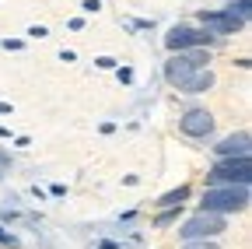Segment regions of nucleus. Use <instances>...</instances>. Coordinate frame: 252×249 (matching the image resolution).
Returning <instances> with one entry per match:
<instances>
[{
    "label": "nucleus",
    "instance_id": "1",
    "mask_svg": "<svg viewBox=\"0 0 252 249\" xmlns=\"http://www.w3.org/2000/svg\"><path fill=\"white\" fill-rule=\"evenodd\" d=\"M249 179H252L249 154H238V158H220V162L207 172L210 190H214V186H249Z\"/></svg>",
    "mask_w": 252,
    "mask_h": 249
},
{
    "label": "nucleus",
    "instance_id": "2",
    "mask_svg": "<svg viewBox=\"0 0 252 249\" xmlns=\"http://www.w3.org/2000/svg\"><path fill=\"white\" fill-rule=\"evenodd\" d=\"M249 207V186H214L203 193V211L210 214H231Z\"/></svg>",
    "mask_w": 252,
    "mask_h": 249
},
{
    "label": "nucleus",
    "instance_id": "3",
    "mask_svg": "<svg viewBox=\"0 0 252 249\" xmlns=\"http://www.w3.org/2000/svg\"><path fill=\"white\" fill-rule=\"evenodd\" d=\"M207 60H210V53L207 49H193V53H175L172 60H168V64H165V81L168 84H182L189 74H193V71H203L207 67Z\"/></svg>",
    "mask_w": 252,
    "mask_h": 249
},
{
    "label": "nucleus",
    "instance_id": "4",
    "mask_svg": "<svg viewBox=\"0 0 252 249\" xmlns=\"http://www.w3.org/2000/svg\"><path fill=\"white\" fill-rule=\"evenodd\" d=\"M224 214H210V211H200V214H193L189 221L179 228V239L182 242H196V239H207V235H220L224 232Z\"/></svg>",
    "mask_w": 252,
    "mask_h": 249
},
{
    "label": "nucleus",
    "instance_id": "5",
    "mask_svg": "<svg viewBox=\"0 0 252 249\" xmlns=\"http://www.w3.org/2000/svg\"><path fill=\"white\" fill-rule=\"evenodd\" d=\"M217 36L210 32H196V28H189V25H175L168 28V36H165V46L172 53H186V49H196V46H214Z\"/></svg>",
    "mask_w": 252,
    "mask_h": 249
},
{
    "label": "nucleus",
    "instance_id": "6",
    "mask_svg": "<svg viewBox=\"0 0 252 249\" xmlns=\"http://www.w3.org/2000/svg\"><path fill=\"white\" fill-rule=\"evenodd\" d=\"M200 21L207 25L210 36H231V32H238V28L245 25V21H238L231 11H203Z\"/></svg>",
    "mask_w": 252,
    "mask_h": 249
},
{
    "label": "nucleus",
    "instance_id": "7",
    "mask_svg": "<svg viewBox=\"0 0 252 249\" xmlns=\"http://www.w3.org/2000/svg\"><path fill=\"white\" fill-rule=\"evenodd\" d=\"M179 130L189 134V137H207V134L214 130V116H210L207 109H189V112H182V119H179Z\"/></svg>",
    "mask_w": 252,
    "mask_h": 249
},
{
    "label": "nucleus",
    "instance_id": "8",
    "mask_svg": "<svg viewBox=\"0 0 252 249\" xmlns=\"http://www.w3.org/2000/svg\"><path fill=\"white\" fill-rule=\"evenodd\" d=\"M217 158H238V154H249V130H238L231 137H224L217 147H214Z\"/></svg>",
    "mask_w": 252,
    "mask_h": 249
},
{
    "label": "nucleus",
    "instance_id": "9",
    "mask_svg": "<svg viewBox=\"0 0 252 249\" xmlns=\"http://www.w3.org/2000/svg\"><path fill=\"white\" fill-rule=\"evenodd\" d=\"M207 88H214V71H193L182 84H179V91H207Z\"/></svg>",
    "mask_w": 252,
    "mask_h": 249
},
{
    "label": "nucleus",
    "instance_id": "10",
    "mask_svg": "<svg viewBox=\"0 0 252 249\" xmlns=\"http://www.w3.org/2000/svg\"><path fill=\"white\" fill-rule=\"evenodd\" d=\"M189 197V186H179V190H168L161 200H158V207H161V211H175V204H182Z\"/></svg>",
    "mask_w": 252,
    "mask_h": 249
},
{
    "label": "nucleus",
    "instance_id": "11",
    "mask_svg": "<svg viewBox=\"0 0 252 249\" xmlns=\"http://www.w3.org/2000/svg\"><path fill=\"white\" fill-rule=\"evenodd\" d=\"M228 11H231L238 21H249V0H238V4H231Z\"/></svg>",
    "mask_w": 252,
    "mask_h": 249
},
{
    "label": "nucleus",
    "instance_id": "12",
    "mask_svg": "<svg viewBox=\"0 0 252 249\" xmlns=\"http://www.w3.org/2000/svg\"><path fill=\"white\" fill-rule=\"evenodd\" d=\"M182 249H217V242H207V239H196V242H182Z\"/></svg>",
    "mask_w": 252,
    "mask_h": 249
},
{
    "label": "nucleus",
    "instance_id": "13",
    "mask_svg": "<svg viewBox=\"0 0 252 249\" xmlns=\"http://www.w3.org/2000/svg\"><path fill=\"white\" fill-rule=\"evenodd\" d=\"M94 67H102V71H112V67H116V60H112V56H98V60H94Z\"/></svg>",
    "mask_w": 252,
    "mask_h": 249
},
{
    "label": "nucleus",
    "instance_id": "14",
    "mask_svg": "<svg viewBox=\"0 0 252 249\" xmlns=\"http://www.w3.org/2000/svg\"><path fill=\"white\" fill-rule=\"evenodd\" d=\"M116 77H119L123 84H130V81H133V71H130V67H119V71H116Z\"/></svg>",
    "mask_w": 252,
    "mask_h": 249
},
{
    "label": "nucleus",
    "instance_id": "15",
    "mask_svg": "<svg viewBox=\"0 0 252 249\" xmlns=\"http://www.w3.org/2000/svg\"><path fill=\"white\" fill-rule=\"evenodd\" d=\"M84 11L94 14V11H102V0H84Z\"/></svg>",
    "mask_w": 252,
    "mask_h": 249
},
{
    "label": "nucleus",
    "instance_id": "16",
    "mask_svg": "<svg viewBox=\"0 0 252 249\" xmlns=\"http://www.w3.org/2000/svg\"><path fill=\"white\" fill-rule=\"evenodd\" d=\"M0 242H4V246H18V239H14V235H7L4 228H0Z\"/></svg>",
    "mask_w": 252,
    "mask_h": 249
},
{
    "label": "nucleus",
    "instance_id": "17",
    "mask_svg": "<svg viewBox=\"0 0 252 249\" xmlns=\"http://www.w3.org/2000/svg\"><path fill=\"white\" fill-rule=\"evenodd\" d=\"M4 49H21V39H4Z\"/></svg>",
    "mask_w": 252,
    "mask_h": 249
},
{
    "label": "nucleus",
    "instance_id": "18",
    "mask_svg": "<svg viewBox=\"0 0 252 249\" xmlns=\"http://www.w3.org/2000/svg\"><path fill=\"white\" fill-rule=\"evenodd\" d=\"M11 112V102H0V116H7Z\"/></svg>",
    "mask_w": 252,
    "mask_h": 249
}]
</instances>
